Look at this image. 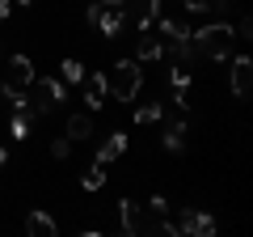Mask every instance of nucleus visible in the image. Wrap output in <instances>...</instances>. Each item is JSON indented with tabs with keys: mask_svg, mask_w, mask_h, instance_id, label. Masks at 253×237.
Instances as JSON below:
<instances>
[{
	"mask_svg": "<svg viewBox=\"0 0 253 237\" xmlns=\"http://www.w3.org/2000/svg\"><path fill=\"white\" fill-rule=\"evenodd\" d=\"M190 47L199 55H207V59H228L232 47H236V30L228 26V21H211V26H203V30L190 34Z\"/></svg>",
	"mask_w": 253,
	"mask_h": 237,
	"instance_id": "f257e3e1",
	"label": "nucleus"
},
{
	"mask_svg": "<svg viewBox=\"0 0 253 237\" xmlns=\"http://www.w3.org/2000/svg\"><path fill=\"white\" fill-rule=\"evenodd\" d=\"M139 89H144V72H139L135 59H118V64L106 72V93L114 102H135Z\"/></svg>",
	"mask_w": 253,
	"mask_h": 237,
	"instance_id": "f03ea898",
	"label": "nucleus"
},
{
	"mask_svg": "<svg viewBox=\"0 0 253 237\" xmlns=\"http://www.w3.org/2000/svg\"><path fill=\"white\" fill-rule=\"evenodd\" d=\"M30 85H34V59H30V55H9L4 76H0V93L9 102H21Z\"/></svg>",
	"mask_w": 253,
	"mask_h": 237,
	"instance_id": "7ed1b4c3",
	"label": "nucleus"
},
{
	"mask_svg": "<svg viewBox=\"0 0 253 237\" xmlns=\"http://www.w3.org/2000/svg\"><path fill=\"white\" fill-rule=\"evenodd\" d=\"M63 98H68V85H63L59 76H51V81H38V76H34V85L26 89V102L34 106V115H51V110H59Z\"/></svg>",
	"mask_w": 253,
	"mask_h": 237,
	"instance_id": "20e7f679",
	"label": "nucleus"
},
{
	"mask_svg": "<svg viewBox=\"0 0 253 237\" xmlns=\"http://www.w3.org/2000/svg\"><path fill=\"white\" fill-rule=\"evenodd\" d=\"M215 216L211 212H199V208H181V220H177V233H190V237H215Z\"/></svg>",
	"mask_w": 253,
	"mask_h": 237,
	"instance_id": "39448f33",
	"label": "nucleus"
},
{
	"mask_svg": "<svg viewBox=\"0 0 253 237\" xmlns=\"http://www.w3.org/2000/svg\"><path fill=\"white\" fill-rule=\"evenodd\" d=\"M249 85H253V64H249V55H236L232 72H228V89L236 98H249Z\"/></svg>",
	"mask_w": 253,
	"mask_h": 237,
	"instance_id": "423d86ee",
	"label": "nucleus"
},
{
	"mask_svg": "<svg viewBox=\"0 0 253 237\" xmlns=\"http://www.w3.org/2000/svg\"><path fill=\"white\" fill-rule=\"evenodd\" d=\"M84 106L93 110V115H97L101 110V102H106V72H93V76H84Z\"/></svg>",
	"mask_w": 253,
	"mask_h": 237,
	"instance_id": "0eeeda50",
	"label": "nucleus"
},
{
	"mask_svg": "<svg viewBox=\"0 0 253 237\" xmlns=\"http://www.w3.org/2000/svg\"><path fill=\"white\" fill-rule=\"evenodd\" d=\"M26 233H30V237H55V233H59V225H55L46 212L34 208V212H26Z\"/></svg>",
	"mask_w": 253,
	"mask_h": 237,
	"instance_id": "6e6552de",
	"label": "nucleus"
},
{
	"mask_svg": "<svg viewBox=\"0 0 253 237\" xmlns=\"http://www.w3.org/2000/svg\"><path fill=\"white\" fill-rule=\"evenodd\" d=\"M118 220H123L126 233H139V229H144V208H139L135 199H118Z\"/></svg>",
	"mask_w": 253,
	"mask_h": 237,
	"instance_id": "1a4fd4ad",
	"label": "nucleus"
},
{
	"mask_svg": "<svg viewBox=\"0 0 253 237\" xmlns=\"http://www.w3.org/2000/svg\"><path fill=\"white\" fill-rule=\"evenodd\" d=\"M165 47H169V43H165L161 34L144 30V34H139V43H135V55H139V59H161V55H165Z\"/></svg>",
	"mask_w": 253,
	"mask_h": 237,
	"instance_id": "9d476101",
	"label": "nucleus"
},
{
	"mask_svg": "<svg viewBox=\"0 0 253 237\" xmlns=\"http://www.w3.org/2000/svg\"><path fill=\"white\" fill-rule=\"evenodd\" d=\"M123 153H126V136H123V131H114V136H106V140H101V148H97V165L118 161Z\"/></svg>",
	"mask_w": 253,
	"mask_h": 237,
	"instance_id": "9b49d317",
	"label": "nucleus"
},
{
	"mask_svg": "<svg viewBox=\"0 0 253 237\" xmlns=\"http://www.w3.org/2000/svg\"><path fill=\"white\" fill-rule=\"evenodd\" d=\"M161 144H165V153H186V144H190V140H186V118H173Z\"/></svg>",
	"mask_w": 253,
	"mask_h": 237,
	"instance_id": "f8f14e48",
	"label": "nucleus"
},
{
	"mask_svg": "<svg viewBox=\"0 0 253 237\" xmlns=\"http://www.w3.org/2000/svg\"><path fill=\"white\" fill-rule=\"evenodd\" d=\"M97 30L106 38L123 34V9H114V4H101V17H97Z\"/></svg>",
	"mask_w": 253,
	"mask_h": 237,
	"instance_id": "ddd939ff",
	"label": "nucleus"
},
{
	"mask_svg": "<svg viewBox=\"0 0 253 237\" xmlns=\"http://www.w3.org/2000/svg\"><path fill=\"white\" fill-rule=\"evenodd\" d=\"M156 21H161V38H165V43H186V38H190L186 21H173V17H156Z\"/></svg>",
	"mask_w": 253,
	"mask_h": 237,
	"instance_id": "4468645a",
	"label": "nucleus"
},
{
	"mask_svg": "<svg viewBox=\"0 0 253 237\" xmlns=\"http://www.w3.org/2000/svg\"><path fill=\"white\" fill-rule=\"evenodd\" d=\"M89 136H93V115L81 110V115L68 118V140H89Z\"/></svg>",
	"mask_w": 253,
	"mask_h": 237,
	"instance_id": "2eb2a0df",
	"label": "nucleus"
},
{
	"mask_svg": "<svg viewBox=\"0 0 253 237\" xmlns=\"http://www.w3.org/2000/svg\"><path fill=\"white\" fill-rule=\"evenodd\" d=\"M59 81L63 85H81L84 81V64H81V59H63V64H59Z\"/></svg>",
	"mask_w": 253,
	"mask_h": 237,
	"instance_id": "dca6fc26",
	"label": "nucleus"
},
{
	"mask_svg": "<svg viewBox=\"0 0 253 237\" xmlns=\"http://www.w3.org/2000/svg\"><path fill=\"white\" fill-rule=\"evenodd\" d=\"M161 118H165V106H161V102H148V106L135 110V123H144V127H148V123H161Z\"/></svg>",
	"mask_w": 253,
	"mask_h": 237,
	"instance_id": "f3484780",
	"label": "nucleus"
},
{
	"mask_svg": "<svg viewBox=\"0 0 253 237\" xmlns=\"http://www.w3.org/2000/svg\"><path fill=\"white\" fill-rule=\"evenodd\" d=\"M81 186L84 191H101V186H106V165H93V170L81 178Z\"/></svg>",
	"mask_w": 253,
	"mask_h": 237,
	"instance_id": "a211bd4d",
	"label": "nucleus"
},
{
	"mask_svg": "<svg viewBox=\"0 0 253 237\" xmlns=\"http://www.w3.org/2000/svg\"><path fill=\"white\" fill-rule=\"evenodd\" d=\"M68 153H72V140H68V136H55L51 140V157H59V161H63Z\"/></svg>",
	"mask_w": 253,
	"mask_h": 237,
	"instance_id": "6ab92c4d",
	"label": "nucleus"
},
{
	"mask_svg": "<svg viewBox=\"0 0 253 237\" xmlns=\"http://www.w3.org/2000/svg\"><path fill=\"white\" fill-rule=\"evenodd\" d=\"M148 212H156V216H169V199H165V195H152V199H148Z\"/></svg>",
	"mask_w": 253,
	"mask_h": 237,
	"instance_id": "aec40b11",
	"label": "nucleus"
},
{
	"mask_svg": "<svg viewBox=\"0 0 253 237\" xmlns=\"http://www.w3.org/2000/svg\"><path fill=\"white\" fill-rule=\"evenodd\" d=\"M186 13H211V0H181Z\"/></svg>",
	"mask_w": 253,
	"mask_h": 237,
	"instance_id": "412c9836",
	"label": "nucleus"
},
{
	"mask_svg": "<svg viewBox=\"0 0 253 237\" xmlns=\"http://www.w3.org/2000/svg\"><path fill=\"white\" fill-rule=\"evenodd\" d=\"M249 34H253V21L241 17V26H236V43H249Z\"/></svg>",
	"mask_w": 253,
	"mask_h": 237,
	"instance_id": "4be33fe9",
	"label": "nucleus"
},
{
	"mask_svg": "<svg viewBox=\"0 0 253 237\" xmlns=\"http://www.w3.org/2000/svg\"><path fill=\"white\" fill-rule=\"evenodd\" d=\"M84 17H89V26H97V17H101V0H97V4H89V13H84Z\"/></svg>",
	"mask_w": 253,
	"mask_h": 237,
	"instance_id": "5701e85b",
	"label": "nucleus"
},
{
	"mask_svg": "<svg viewBox=\"0 0 253 237\" xmlns=\"http://www.w3.org/2000/svg\"><path fill=\"white\" fill-rule=\"evenodd\" d=\"M9 9H13V4H9V0H0V21H4V17H9Z\"/></svg>",
	"mask_w": 253,
	"mask_h": 237,
	"instance_id": "b1692460",
	"label": "nucleus"
},
{
	"mask_svg": "<svg viewBox=\"0 0 253 237\" xmlns=\"http://www.w3.org/2000/svg\"><path fill=\"white\" fill-rule=\"evenodd\" d=\"M101 4H114V9H126V0H101Z\"/></svg>",
	"mask_w": 253,
	"mask_h": 237,
	"instance_id": "393cba45",
	"label": "nucleus"
},
{
	"mask_svg": "<svg viewBox=\"0 0 253 237\" xmlns=\"http://www.w3.org/2000/svg\"><path fill=\"white\" fill-rule=\"evenodd\" d=\"M4 161H9V153H4V144H0V165H4Z\"/></svg>",
	"mask_w": 253,
	"mask_h": 237,
	"instance_id": "a878e982",
	"label": "nucleus"
},
{
	"mask_svg": "<svg viewBox=\"0 0 253 237\" xmlns=\"http://www.w3.org/2000/svg\"><path fill=\"white\" fill-rule=\"evenodd\" d=\"M17 4H34V0H17Z\"/></svg>",
	"mask_w": 253,
	"mask_h": 237,
	"instance_id": "bb28decb",
	"label": "nucleus"
}]
</instances>
